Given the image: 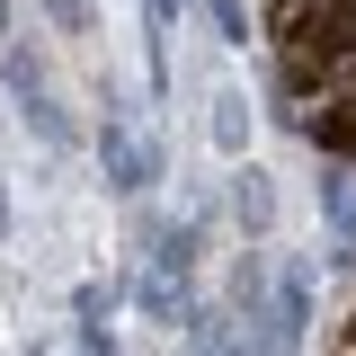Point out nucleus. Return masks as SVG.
I'll return each mask as SVG.
<instances>
[{"instance_id":"0eeeda50","label":"nucleus","mask_w":356,"mask_h":356,"mask_svg":"<svg viewBox=\"0 0 356 356\" xmlns=\"http://www.w3.org/2000/svg\"><path fill=\"white\" fill-rule=\"evenodd\" d=\"M0 36H9V0H0Z\"/></svg>"},{"instance_id":"7ed1b4c3","label":"nucleus","mask_w":356,"mask_h":356,"mask_svg":"<svg viewBox=\"0 0 356 356\" xmlns=\"http://www.w3.org/2000/svg\"><path fill=\"white\" fill-rule=\"evenodd\" d=\"M214 143H222V152H232V161L250 152V98H241V89H232V81L214 89Z\"/></svg>"},{"instance_id":"f257e3e1","label":"nucleus","mask_w":356,"mask_h":356,"mask_svg":"<svg viewBox=\"0 0 356 356\" xmlns=\"http://www.w3.org/2000/svg\"><path fill=\"white\" fill-rule=\"evenodd\" d=\"M0 72H9V89H18V116H27V125L44 134V143H72V116H63V107H54V89H44L36 72H27V54H9Z\"/></svg>"},{"instance_id":"39448f33","label":"nucleus","mask_w":356,"mask_h":356,"mask_svg":"<svg viewBox=\"0 0 356 356\" xmlns=\"http://www.w3.org/2000/svg\"><path fill=\"white\" fill-rule=\"evenodd\" d=\"M214 27H222V44H250V9L241 0H214Z\"/></svg>"},{"instance_id":"20e7f679","label":"nucleus","mask_w":356,"mask_h":356,"mask_svg":"<svg viewBox=\"0 0 356 356\" xmlns=\"http://www.w3.org/2000/svg\"><path fill=\"white\" fill-rule=\"evenodd\" d=\"M232 205H241V222H250V232H267V222H276V187H267V170H259V161L232 178Z\"/></svg>"},{"instance_id":"f03ea898","label":"nucleus","mask_w":356,"mask_h":356,"mask_svg":"<svg viewBox=\"0 0 356 356\" xmlns=\"http://www.w3.org/2000/svg\"><path fill=\"white\" fill-rule=\"evenodd\" d=\"M98 161H107V187H125V196H134V187H152V143H143L125 116L98 134Z\"/></svg>"},{"instance_id":"423d86ee","label":"nucleus","mask_w":356,"mask_h":356,"mask_svg":"<svg viewBox=\"0 0 356 356\" xmlns=\"http://www.w3.org/2000/svg\"><path fill=\"white\" fill-rule=\"evenodd\" d=\"M152 18H178V0H152Z\"/></svg>"}]
</instances>
